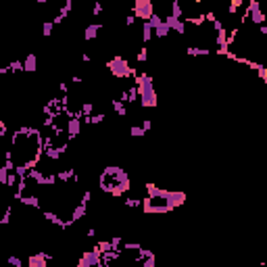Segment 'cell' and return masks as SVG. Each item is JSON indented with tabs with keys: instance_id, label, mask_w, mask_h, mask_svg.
Masks as SVG:
<instances>
[{
	"instance_id": "1",
	"label": "cell",
	"mask_w": 267,
	"mask_h": 267,
	"mask_svg": "<svg viewBox=\"0 0 267 267\" xmlns=\"http://www.w3.org/2000/svg\"><path fill=\"white\" fill-rule=\"evenodd\" d=\"M42 157H44V134L38 127L23 125L13 132L11 144H8L6 151V161L13 163L15 173L21 180L40 165Z\"/></svg>"
},
{
	"instance_id": "7",
	"label": "cell",
	"mask_w": 267,
	"mask_h": 267,
	"mask_svg": "<svg viewBox=\"0 0 267 267\" xmlns=\"http://www.w3.org/2000/svg\"><path fill=\"white\" fill-rule=\"evenodd\" d=\"M132 13H134V17L142 19V23L144 21H151V17L155 15V4L151 2V0H136Z\"/></svg>"
},
{
	"instance_id": "14",
	"label": "cell",
	"mask_w": 267,
	"mask_h": 267,
	"mask_svg": "<svg viewBox=\"0 0 267 267\" xmlns=\"http://www.w3.org/2000/svg\"><path fill=\"white\" fill-rule=\"evenodd\" d=\"M94 251H96L98 255H107V253H113L115 249H113V244H111V240H101V242H96V246H94Z\"/></svg>"
},
{
	"instance_id": "3",
	"label": "cell",
	"mask_w": 267,
	"mask_h": 267,
	"mask_svg": "<svg viewBox=\"0 0 267 267\" xmlns=\"http://www.w3.org/2000/svg\"><path fill=\"white\" fill-rule=\"evenodd\" d=\"M98 188L108 196H123L132 188V180L127 171L119 165H108L98 175Z\"/></svg>"
},
{
	"instance_id": "17",
	"label": "cell",
	"mask_w": 267,
	"mask_h": 267,
	"mask_svg": "<svg viewBox=\"0 0 267 267\" xmlns=\"http://www.w3.org/2000/svg\"><path fill=\"white\" fill-rule=\"evenodd\" d=\"M169 34H171V29H169V25H167L165 21H163V23H161L159 27L155 29V36H157V38H167V36H169Z\"/></svg>"
},
{
	"instance_id": "29",
	"label": "cell",
	"mask_w": 267,
	"mask_h": 267,
	"mask_svg": "<svg viewBox=\"0 0 267 267\" xmlns=\"http://www.w3.org/2000/svg\"><path fill=\"white\" fill-rule=\"evenodd\" d=\"M101 13H103V6H101V2H96L92 8V15H101Z\"/></svg>"
},
{
	"instance_id": "13",
	"label": "cell",
	"mask_w": 267,
	"mask_h": 267,
	"mask_svg": "<svg viewBox=\"0 0 267 267\" xmlns=\"http://www.w3.org/2000/svg\"><path fill=\"white\" fill-rule=\"evenodd\" d=\"M111 107H113V111L117 113V117H125L127 115V105L123 101H119V98L111 101Z\"/></svg>"
},
{
	"instance_id": "16",
	"label": "cell",
	"mask_w": 267,
	"mask_h": 267,
	"mask_svg": "<svg viewBox=\"0 0 267 267\" xmlns=\"http://www.w3.org/2000/svg\"><path fill=\"white\" fill-rule=\"evenodd\" d=\"M153 36H155V29L151 27V23H148V21H144V23H142V42L148 44Z\"/></svg>"
},
{
	"instance_id": "30",
	"label": "cell",
	"mask_w": 267,
	"mask_h": 267,
	"mask_svg": "<svg viewBox=\"0 0 267 267\" xmlns=\"http://www.w3.org/2000/svg\"><path fill=\"white\" fill-rule=\"evenodd\" d=\"M142 127H144V130L148 132V130H151V127H153V121H151V119H144V121H142Z\"/></svg>"
},
{
	"instance_id": "6",
	"label": "cell",
	"mask_w": 267,
	"mask_h": 267,
	"mask_svg": "<svg viewBox=\"0 0 267 267\" xmlns=\"http://www.w3.org/2000/svg\"><path fill=\"white\" fill-rule=\"evenodd\" d=\"M249 19H251V23L259 25V27L267 23V13L263 11V4L259 2V0H251V2L246 4L244 13H242V25L249 21Z\"/></svg>"
},
{
	"instance_id": "31",
	"label": "cell",
	"mask_w": 267,
	"mask_h": 267,
	"mask_svg": "<svg viewBox=\"0 0 267 267\" xmlns=\"http://www.w3.org/2000/svg\"><path fill=\"white\" fill-rule=\"evenodd\" d=\"M82 61H84V63H90V61H92V56L84 53V54H82Z\"/></svg>"
},
{
	"instance_id": "32",
	"label": "cell",
	"mask_w": 267,
	"mask_h": 267,
	"mask_svg": "<svg viewBox=\"0 0 267 267\" xmlns=\"http://www.w3.org/2000/svg\"><path fill=\"white\" fill-rule=\"evenodd\" d=\"M259 267H267V263H263V265H259Z\"/></svg>"
},
{
	"instance_id": "18",
	"label": "cell",
	"mask_w": 267,
	"mask_h": 267,
	"mask_svg": "<svg viewBox=\"0 0 267 267\" xmlns=\"http://www.w3.org/2000/svg\"><path fill=\"white\" fill-rule=\"evenodd\" d=\"M4 267H23V261L19 259L17 255H11V257L6 259V265H4Z\"/></svg>"
},
{
	"instance_id": "15",
	"label": "cell",
	"mask_w": 267,
	"mask_h": 267,
	"mask_svg": "<svg viewBox=\"0 0 267 267\" xmlns=\"http://www.w3.org/2000/svg\"><path fill=\"white\" fill-rule=\"evenodd\" d=\"M186 53L190 54V56H207L211 51H209V48H205V46H188Z\"/></svg>"
},
{
	"instance_id": "22",
	"label": "cell",
	"mask_w": 267,
	"mask_h": 267,
	"mask_svg": "<svg viewBox=\"0 0 267 267\" xmlns=\"http://www.w3.org/2000/svg\"><path fill=\"white\" fill-rule=\"evenodd\" d=\"M11 73H21V71H25V67H23V61H13L11 65Z\"/></svg>"
},
{
	"instance_id": "24",
	"label": "cell",
	"mask_w": 267,
	"mask_h": 267,
	"mask_svg": "<svg viewBox=\"0 0 267 267\" xmlns=\"http://www.w3.org/2000/svg\"><path fill=\"white\" fill-rule=\"evenodd\" d=\"M163 21H165V19H163L161 15H157V13H155V15L151 17V21H148V23H151V27H153V29H157V27H159Z\"/></svg>"
},
{
	"instance_id": "27",
	"label": "cell",
	"mask_w": 267,
	"mask_h": 267,
	"mask_svg": "<svg viewBox=\"0 0 267 267\" xmlns=\"http://www.w3.org/2000/svg\"><path fill=\"white\" fill-rule=\"evenodd\" d=\"M134 23H136V17H134V13H132V15H127V17H125V25H127V27H132Z\"/></svg>"
},
{
	"instance_id": "21",
	"label": "cell",
	"mask_w": 267,
	"mask_h": 267,
	"mask_svg": "<svg viewBox=\"0 0 267 267\" xmlns=\"http://www.w3.org/2000/svg\"><path fill=\"white\" fill-rule=\"evenodd\" d=\"M136 58H138V63H146V61H148V48H146V46H142L140 51H138Z\"/></svg>"
},
{
	"instance_id": "11",
	"label": "cell",
	"mask_w": 267,
	"mask_h": 267,
	"mask_svg": "<svg viewBox=\"0 0 267 267\" xmlns=\"http://www.w3.org/2000/svg\"><path fill=\"white\" fill-rule=\"evenodd\" d=\"M101 32H103V25L101 23H90V25L84 29V40L86 42H92V40H96Z\"/></svg>"
},
{
	"instance_id": "10",
	"label": "cell",
	"mask_w": 267,
	"mask_h": 267,
	"mask_svg": "<svg viewBox=\"0 0 267 267\" xmlns=\"http://www.w3.org/2000/svg\"><path fill=\"white\" fill-rule=\"evenodd\" d=\"M165 23L169 25V29L171 32H175V34H186V23L182 21V19H177V17H173V15H167L165 17Z\"/></svg>"
},
{
	"instance_id": "9",
	"label": "cell",
	"mask_w": 267,
	"mask_h": 267,
	"mask_svg": "<svg viewBox=\"0 0 267 267\" xmlns=\"http://www.w3.org/2000/svg\"><path fill=\"white\" fill-rule=\"evenodd\" d=\"M82 117L80 115H73L71 117V119H69V123H67V130H65V134H67V138H69V140H75V138L77 136H80V132H82Z\"/></svg>"
},
{
	"instance_id": "5",
	"label": "cell",
	"mask_w": 267,
	"mask_h": 267,
	"mask_svg": "<svg viewBox=\"0 0 267 267\" xmlns=\"http://www.w3.org/2000/svg\"><path fill=\"white\" fill-rule=\"evenodd\" d=\"M107 67H108V71H111V75L117 77V80H127V77H134V80H136V75H138V71L134 67H130L127 58H123V56L108 58Z\"/></svg>"
},
{
	"instance_id": "25",
	"label": "cell",
	"mask_w": 267,
	"mask_h": 267,
	"mask_svg": "<svg viewBox=\"0 0 267 267\" xmlns=\"http://www.w3.org/2000/svg\"><path fill=\"white\" fill-rule=\"evenodd\" d=\"M103 121H105V115L103 113H94L90 117V125H98V123H103Z\"/></svg>"
},
{
	"instance_id": "23",
	"label": "cell",
	"mask_w": 267,
	"mask_h": 267,
	"mask_svg": "<svg viewBox=\"0 0 267 267\" xmlns=\"http://www.w3.org/2000/svg\"><path fill=\"white\" fill-rule=\"evenodd\" d=\"M11 217H13V205H8V207H6V213H4L2 219H0V223H2V225L11 223Z\"/></svg>"
},
{
	"instance_id": "4",
	"label": "cell",
	"mask_w": 267,
	"mask_h": 267,
	"mask_svg": "<svg viewBox=\"0 0 267 267\" xmlns=\"http://www.w3.org/2000/svg\"><path fill=\"white\" fill-rule=\"evenodd\" d=\"M134 84L140 90V107L142 108H155L159 105V98H157V90H155V82L148 73H138Z\"/></svg>"
},
{
	"instance_id": "19",
	"label": "cell",
	"mask_w": 267,
	"mask_h": 267,
	"mask_svg": "<svg viewBox=\"0 0 267 267\" xmlns=\"http://www.w3.org/2000/svg\"><path fill=\"white\" fill-rule=\"evenodd\" d=\"M53 32H54V23H53V21H44V23H42V34H44L46 38H51Z\"/></svg>"
},
{
	"instance_id": "26",
	"label": "cell",
	"mask_w": 267,
	"mask_h": 267,
	"mask_svg": "<svg viewBox=\"0 0 267 267\" xmlns=\"http://www.w3.org/2000/svg\"><path fill=\"white\" fill-rule=\"evenodd\" d=\"M125 207H130V209H132V207H142V199L140 201H134V199H125Z\"/></svg>"
},
{
	"instance_id": "12",
	"label": "cell",
	"mask_w": 267,
	"mask_h": 267,
	"mask_svg": "<svg viewBox=\"0 0 267 267\" xmlns=\"http://www.w3.org/2000/svg\"><path fill=\"white\" fill-rule=\"evenodd\" d=\"M23 67H25V73H34L38 69V56L34 53H29L25 58H23Z\"/></svg>"
},
{
	"instance_id": "20",
	"label": "cell",
	"mask_w": 267,
	"mask_h": 267,
	"mask_svg": "<svg viewBox=\"0 0 267 267\" xmlns=\"http://www.w3.org/2000/svg\"><path fill=\"white\" fill-rule=\"evenodd\" d=\"M130 134L134 136V138H142V136H146V130L142 125H132L130 127Z\"/></svg>"
},
{
	"instance_id": "2",
	"label": "cell",
	"mask_w": 267,
	"mask_h": 267,
	"mask_svg": "<svg viewBox=\"0 0 267 267\" xmlns=\"http://www.w3.org/2000/svg\"><path fill=\"white\" fill-rule=\"evenodd\" d=\"M146 188V199H142V211L146 215H165L175 211L177 207L186 203V192L180 190H163L157 184H144Z\"/></svg>"
},
{
	"instance_id": "8",
	"label": "cell",
	"mask_w": 267,
	"mask_h": 267,
	"mask_svg": "<svg viewBox=\"0 0 267 267\" xmlns=\"http://www.w3.org/2000/svg\"><path fill=\"white\" fill-rule=\"evenodd\" d=\"M51 261H53V255L46 253V251H38V253H32L27 257V265L29 267H46Z\"/></svg>"
},
{
	"instance_id": "28",
	"label": "cell",
	"mask_w": 267,
	"mask_h": 267,
	"mask_svg": "<svg viewBox=\"0 0 267 267\" xmlns=\"http://www.w3.org/2000/svg\"><path fill=\"white\" fill-rule=\"evenodd\" d=\"M259 34H261V36H263V40H265V44H267V23H265V25H261V27H259Z\"/></svg>"
}]
</instances>
